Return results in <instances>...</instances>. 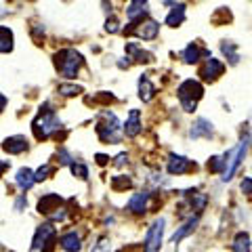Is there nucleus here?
I'll return each instance as SVG.
<instances>
[{
    "label": "nucleus",
    "mask_w": 252,
    "mask_h": 252,
    "mask_svg": "<svg viewBox=\"0 0 252 252\" xmlns=\"http://www.w3.org/2000/svg\"><path fill=\"white\" fill-rule=\"evenodd\" d=\"M32 128H34V135H36L38 141H44V139H51L55 132L61 130V120L51 109V105H44L40 112H38Z\"/></svg>",
    "instance_id": "1"
},
{
    "label": "nucleus",
    "mask_w": 252,
    "mask_h": 252,
    "mask_svg": "<svg viewBox=\"0 0 252 252\" xmlns=\"http://www.w3.org/2000/svg\"><path fill=\"white\" fill-rule=\"evenodd\" d=\"M97 135L103 143H120L122 139V124L118 116L112 112H103L97 122Z\"/></svg>",
    "instance_id": "2"
},
{
    "label": "nucleus",
    "mask_w": 252,
    "mask_h": 252,
    "mask_svg": "<svg viewBox=\"0 0 252 252\" xmlns=\"http://www.w3.org/2000/svg\"><path fill=\"white\" fill-rule=\"evenodd\" d=\"M55 65H57L59 74L65 78H76L78 69L82 67V55L74 49H63L55 55Z\"/></svg>",
    "instance_id": "3"
},
{
    "label": "nucleus",
    "mask_w": 252,
    "mask_h": 252,
    "mask_svg": "<svg viewBox=\"0 0 252 252\" xmlns=\"http://www.w3.org/2000/svg\"><path fill=\"white\" fill-rule=\"evenodd\" d=\"M179 101H181V107L185 112H193L198 107V101L202 99L204 94V86L198 80H185L183 84L179 86Z\"/></svg>",
    "instance_id": "4"
},
{
    "label": "nucleus",
    "mask_w": 252,
    "mask_h": 252,
    "mask_svg": "<svg viewBox=\"0 0 252 252\" xmlns=\"http://www.w3.org/2000/svg\"><path fill=\"white\" fill-rule=\"evenodd\" d=\"M248 143H250V137L248 135H244L240 139V143L235 145L229 154H225V170H223V181H229L233 177V172L238 170V166L242 164L244 160V156H246L248 152Z\"/></svg>",
    "instance_id": "5"
},
{
    "label": "nucleus",
    "mask_w": 252,
    "mask_h": 252,
    "mask_svg": "<svg viewBox=\"0 0 252 252\" xmlns=\"http://www.w3.org/2000/svg\"><path fill=\"white\" fill-rule=\"evenodd\" d=\"M38 212L49 217L51 220H65V217H67L63 200L57 193H46L44 198H40V202H38Z\"/></svg>",
    "instance_id": "6"
},
{
    "label": "nucleus",
    "mask_w": 252,
    "mask_h": 252,
    "mask_svg": "<svg viewBox=\"0 0 252 252\" xmlns=\"http://www.w3.org/2000/svg\"><path fill=\"white\" fill-rule=\"evenodd\" d=\"M55 242H57V229L51 223H44L36 229L34 240H32V250L34 252H53Z\"/></svg>",
    "instance_id": "7"
},
{
    "label": "nucleus",
    "mask_w": 252,
    "mask_h": 252,
    "mask_svg": "<svg viewBox=\"0 0 252 252\" xmlns=\"http://www.w3.org/2000/svg\"><path fill=\"white\" fill-rule=\"evenodd\" d=\"M130 26L132 28H126V34H135L139 38H143V40H154L158 32H160V26L154 19H139V21H132Z\"/></svg>",
    "instance_id": "8"
},
{
    "label": "nucleus",
    "mask_w": 252,
    "mask_h": 252,
    "mask_svg": "<svg viewBox=\"0 0 252 252\" xmlns=\"http://www.w3.org/2000/svg\"><path fill=\"white\" fill-rule=\"evenodd\" d=\"M162 235H164V219H156L154 225L147 231L145 240V252H158L162 246Z\"/></svg>",
    "instance_id": "9"
},
{
    "label": "nucleus",
    "mask_w": 252,
    "mask_h": 252,
    "mask_svg": "<svg viewBox=\"0 0 252 252\" xmlns=\"http://www.w3.org/2000/svg\"><path fill=\"white\" fill-rule=\"evenodd\" d=\"M166 170H168V175H185V172L195 170V162H191V160H189V158H185V156H175V154H170Z\"/></svg>",
    "instance_id": "10"
},
{
    "label": "nucleus",
    "mask_w": 252,
    "mask_h": 252,
    "mask_svg": "<svg viewBox=\"0 0 252 252\" xmlns=\"http://www.w3.org/2000/svg\"><path fill=\"white\" fill-rule=\"evenodd\" d=\"M223 69H225V65L219 59L208 57L204 61V65L200 67V76H202V80H206V82H215L217 78L223 74Z\"/></svg>",
    "instance_id": "11"
},
{
    "label": "nucleus",
    "mask_w": 252,
    "mask_h": 252,
    "mask_svg": "<svg viewBox=\"0 0 252 252\" xmlns=\"http://www.w3.org/2000/svg\"><path fill=\"white\" fill-rule=\"evenodd\" d=\"M59 244H61V248L65 252H78L82 248V238H80V233H78L76 229H72V231H65L61 235Z\"/></svg>",
    "instance_id": "12"
},
{
    "label": "nucleus",
    "mask_w": 252,
    "mask_h": 252,
    "mask_svg": "<svg viewBox=\"0 0 252 252\" xmlns=\"http://www.w3.org/2000/svg\"><path fill=\"white\" fill-rule=\"evenodd\" d=\"M2 149L6 154H13V156H17V154H23L28 149V139L23 137V135H15V137H9L2 143Z\"/></svg>",
    "instance_id": "13"
},
{
    "label": "nucleus",
    "mask_w": 252,
    "mask_h": 252,
    "mask_svg": "<svg viewBox=\"0 0 252 252\" xmlns=\"http://www.w3.org/2000/svg\"><path fill=\"white\" fill-rule=\"evenodd\" d=\"M126 55H128L130 59L139 61V63H152V61H154V55L147 53V51H143L137 42H128V44H126Z\"/></svg>",
    "instance_id": "14"
},
{
    "label": "nucleus",
    "mask_w": 252,
    "mask_h": 252,
    "mask_svg": "<svg viewBox=\"0 0 252 252\" xmlns=\"http://www.w3.org/2000/svg\"><path fill=\"white\" fill-rule=\"evenodd\" d=\"M124 132H126V137H137L139 132H141V114H139V109H130V114H128V120H126L124 124Z\"/></svg>",
    "instance_id": "15"
},
{
    "label": "nucleus",
    "mask_w": 252,
    "mask_h": 252,
    "mask_svg": "<svg viewBox=\"0 0 252 252\" xmlns=\"http://www.w3.org/2000/svg\"><path fill=\"white\" fill-rule=\"evenodd\" d=\"M202 57L208 59L210 55H208V51H204L198 42H191V44H189L187 49L183 51V61H185V63H195V61H200Z\"/></svg>",
    "instance_id": "16"
},
{
    "label": "nucleus",
    "mask_w": 252,
    "mask_h": 252,
    "mask_svg": "<svg viewBox=\"0 0 252 252\" xmlns=\"http://www.w3.org/2000/svg\"><path fill=\"white\" fill-rule=\"evenodd\" d=\"M189 135H191V139H202V137H210L212 135V124L208 120H204V118H200V120H195L191 130H189Z\"/></svg>",
    "instance_id": "17"
},
{
    "label": "nucleus",
    "mask_w": 252,
    "mask_h": 252,
    "mask_svg": "<svg viewBox=\"0 0 252 252\" xmlns=\"http://www.w3.org/2000/svg\"><path fill=\"white\" fill-rule=\"evenodd\" d=\"M147 204H149V191H139L130 198L128 202V208L132 212H145L147 210Z\"/></svg>",
    "instance_id": "18"
},
{
    "label": "nucleus",
    "mask_w": 252,
    "mask_h": 252,
    "mask_svg": "<svg viewBox=\"0 0 252 252\" xmlns=\"http://www.w3.org/2000/svg\"><path fill=\"white\" fill-rule=\"evenodd\" d=\"M15 181H17L19 189H23V191H28V189H32V185L36 183L34 172H32L30 168H19V170H17V177H15Z\"/></svg>",
    "instance_id": "19"
},
{
    "label": "nucleus",
    "mask_w": 252,
    "mask_h": 252,
    "mask_svg": "<svg viewBox=\"0 0 252 252\" xmlns=\"http://www.w3.org/2000/svg\"><path fill=\"white\" fill-rule=\"evenodd\" d=\"M156 94V86L152 84V80H149L147 76H141L139 78V97L143 101H152Z\"/></svg>",
    "instance_id": "20"
},
{
    "label": "nucleus",
    "mask_w": 252,
    "mask_h": 252,
    "mask_svg": "<svg viewBox=\"0 0 252 252\" xmlns=\"http://www.w3.org/2000/svg\"><path fill=\"white\" fill-rule=\"evenodd\" d=\"M183 19H185V4H172V11L166 17V26L177 28L183 23Z\"/></svg>",
    "instance_id": "21"
},
{
    "label": "nucleus",
    "mask_w": 252,
    "mask_h": 252,
    "mask_svg": "<svg viewBox=\"0 0 252 252\" xmlns=\"http://www.w3.org/2000/svg\"><path fill=\"white\" fill-rule=\"evenodd\" d=\"M195 225H198V217H191V219L187 220V223L181 225V229H179V231H175V235L170 238V242H172V244H179L181 240L185 238V235H189V233L195 229Z\"/></svg>",
    "instance_id": "22"
},
{
    "label": "nucleus",
    "mask_w": 252,
    "mask_h": 252,
    "mask_svg": "<svg viewBox=\"0 0 252 252\" xmlns=\"http://www.w3.org/2000/svg\"><path fill=\"white\" fill-rule=\"evenodd\" d=\"M145 13H147V2H141V0H137V2H130L128 9H126V15H128L130 21H137L139 17L143 19Z\"/></svg>",
    "instance_id": "23"
},
{
    "label": "nucleus",
    "mask_w": 252,
    "mask_h": 252,
    "mask_svg": "<svg viewBox=\"0 0 252 252\" xmlns=\"http://www.w3.org/2000/svg\"><path fill=\"white\" fill-rule=\"evenodd\" d=\"M231 248H233V252H250V235L240 231L238 235H235Z\"/></svg>",
    "instance_id": "24"
},
{
    "label": "nucleus",
    "mask_w": 252,
    "mask_h": 252,
    "mask_svg": "<svg viewBox=\"0 0 252 252\" xmlns=\"http://www.w3.org/2000/svg\"><path fill=\"white\" fill-rule=\"evenodd\" d=\"M13 49V32L0 26V53H9Z\"/></svg>",
    "instance_id": "25"
},
{
    "label": "nucleus",
    "mask_w": 252,
    "mask_h": 252,
    "mask_svg": "<svg viewBox=\"0 0 252 252\" xmlns=\"http://www.w3.org/2000/svg\"><path fill=\"white\" fill-rule=\"evenodd\" d=\"M187 198H189V204H191V208L195 212H202L204 206H206V195L200 193V191H189Z\"/></svg>",
    "instance_id": "26"
},
{
    "label": "nucleus",
    "mask_w": 252,
    "mask_h": 252,
    "mask_svg": "<svg viewBox=\"0 0 252 252\" xmlns=\"http://www.w3.org/2000/svg\"><path fill=\"white\" fill-rule=\"evenodd\" d=\"M220 51H223V55L227 59H229L231 65H235V63L240 61V55H238V46H235L233 42H223L220 44Z\"/></svg>",
    "instance_id": "27"
},
{
    "label": "nucleus",
    "mask_w": 252,
    "mask_h": 252,
    "mask_svg": "<svg viewBox=\"0 0 252 252\" xmlns=\"http://www.w3.org/2000/svg\"><path fill=\"white\" fill-rule=\"evenodd\" d=\"M208 170L210 172H223L225 170V156H212L210 162H208Z\"/></svg>",
    "instance_id": "28"
},
{
    "label": "nucleus",
    "mask_w": 252,
    "mask_h": 252,
    "mask_svg": "<svg viewBox=\"0 0 252 252\" xmlns=\"http://www.w3.org/2000/svg\"><path fill=\"white\" fill-rule=\"evenodd\" d=\"M69 168H72V175L78 177V179H86V177H89V168H86L84 164H80V162H72V164H69Z\"/></svg>",
    "instance_id": "29"
},
{
    "label": "nucleus",
    "mask_w": 252,
    "mask_h": 252,
    "mask_svg": "<svg viewBox=\"0 0 252 252\" xmlns=\"http://www.w3.org/2000/svg\"><path fill=\"white\" fill-rule=\"evenodd\" d=\"M59 93L63 97H74V94L82 93V86H76V84H61L59 86Z\"/></svg>",
    "instance_id": "30"
},
{
    "label": "nucleus",
    "mask_w": 252,
    "mask_h": 252,
    "mask_svg": "<svg viewBox=\"0 0 252 252\" xmlns=\"http://www.w3.org/2000/svg\"><path fill=\"white\" fill-rule=\"evenodd\" d=\"M130 185H132V181L126 179V177H122V175L114 177V181H112V187L116 189V191H120V189H126V187H130Z\"/></svg>",
    "instance_id": "31"
},
{
    "label": "nucleus",
    "mask_w": 252,
    "mask_h": 252,
    "mask_svg": "<svg viewBox=\"0 0 252 252\" xmlns=\"http://www.w3.org/2000/svg\"><path fill=\"white\" fill-rule=\"evenodd\" d=\"M51 172H53V166H51V164H44V166H40V168H38V170L34 172V179H36V183H38V181H44V179H49V175H51Z\"/></svg>",
    "instance_id": "32"
},
{
    "label": "nucleus",
    "mask_w": 252,
    "mask_h": 252,
    "mask_svg": "<svg viewBox=\"0 0 252 252\" xmlns=\"http://www.w3.org/2000/svg\"><path fill=\"white\" fill-rule=\"evenodd\" d=\"M242 191H244V195H246V198L252 200V179H250V177L242 181Z\"/></svg>",
    "instance_id": "33"
},
{
    "label": "nucleus",
    "mask_w": 252,
    "mask_h": 252,
    "mask_svg": "<svg viewBox=\"0 0 252 252\" xmlns=\"http://www.w3.org/2000/svg\"><path fill=\"white\" fill-rule=\"evenodd\" d=\"M105 30H107V32H112V34H116V32H120V26H118V19H116V17L107 19V23H105Z\"/></svg>",
    "instance_id": "34"
},
{
    "label": "nucleus",
    "mask_w": 252,
    "mask_h": 252,
    "mask_svg": "<svg viewBox=\"0 0 252 252\" xmlns=\"http://www.w3.org/2000/svg\"><path fill=\"white\" fill-rule=\"evenodd\" d=\"M93 252H109V244H107V240H101L97 246H94Z\"/></svg>",
    "instance_id": "35"
},
{
    "label": "nucleus",
    "mask_w": 252,
    "mask_h": 252,
    "mask_svg": "<svg viewBox=\"0 0 252 252\" xmlns=\"http://www.w3.org/2000/svg\"><path fill=\"white\" fill-rule=\"evenodd\" d=\"M23 204H26V195H21V198L17 200V204H15V208L21 210V208H23Z\"/></svg>",
    "instance_id": "36"
},
{
    "label": "nucleus",
    "mask_w": 252,
    "mask_h": 252,
    "mask_svg": "<svg viewBox=\"0 0 252 252\" xmlns=\"http://www.w3.org/2000/svg\"><path fill=\"white\" fill-rule=\"evenodd\" d=\"M6 168H9V162H2V160H0V177H2V172H4Z\"/></svg>",
    "instance_id": "37"
},
{
    "label": "nucleus",
    "mask_w": 252,
    "mask_h": 252,
    "mask_svg": "<svg viewBox=\"0 0 252 252\" xmlns=\"http://www.w3.org/2000/svg\"><path fill=\"white\" fill-rule=\"evenodd\" d=\"M4 105H6V97H4V94H0V114H2Z\"/></svg>",
    "instance_id": "38"
},
{
    "label": "nucleus",
    "mask_w": 252,
    "mask_h": 252,
    "mask_svg": "<svg viewBox=\"0 0 252 252\" xmlns=\"http://www.w3.org/2000/svg\"><path fill=\"white\" fill-rule=\"evenodd\" d=\"M97 162H99V164H107V158L99 154V156H97Z\"/></svg>",
    "instance_id": "39"
}]
</instances>
